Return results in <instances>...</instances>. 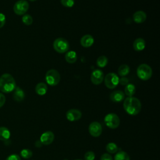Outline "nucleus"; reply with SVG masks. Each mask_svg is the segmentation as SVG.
<instances>
[{"mask_svg": "<svg viewBox=\"0 0 160 160\" xmlns=\"http://www.w3.org/2000/svg\"><path fill=\"white\" fill-rule=\"evenodd\" d=\"M108 62V59L107 57L105 56H101L98 58L96 64L98 67L104 68L107 65Z\"/></svg>", "mask_w": 160, "mask_h": 160, "instance_id": "24", "label": "nucleus"}, {"mask_svg": "<svg viewBox=\"0 0 160 160\" xmlns=\"http://www.w3.org/2000/svg\"><path fill=\"white\" fill-rule=\"evenodd\" d=\"M36 92L40 96L44 95L48 91L47 85L44 82H39L35 88Z\"/></svg>", "mask_w": 160, "mask_h": 160, "instance_id": "20", "label": "nucleus"}, {"mask_svg": "<svg viewBox=\"0 0 160 160\" xmlns=\"http://www.w3.org/2000/svg\"><path fill=\"white\" fill-rule=\"evenodd\" d=\"M66 118L69 121H76L81 119L82 116L81 112L77 109H71L66 112Z\"/></svg>", "mask_w": 160, "mask_h": 160, "instance_id": "11", "label": "nucleus"}, {"mask_svg": "<svg viewBox=\"0 0 160 160\" xmlns=\"http://www.w3.org/2000/svg\"><path fill=\"white\" fill-rule=\"evenodd\" d=\"M133 21L138 23H142L144 22L146 19V14L144 11H138L134 13L132 16Z\"/></svg>", "mask_w": 160, "mask_h": 160, "instance_id": "15", "label": "nucleus"}, {"mask_svg": "<svg viewBox=\"0 0 160 160\" xmlns=\"http://www.w3.org/2000/svg\"><path fill=\"white\" fill-rule=\"evenodd\" d=\"M119 80V78L116 74L109 72L104 78V84L108 88L114 89L118 85Z\"/></svg>", "mask_w": 160, "mask_h": 160, "instance_id": "7", "label": "nucleus"}, {"mask_svg": "<svg viewBox=\"0 0 160 160\" xmlns=\"http://www.w3.org/2000/svg\"><path fill=\"white\" fill-rule=\"evenodd\" d=\"M64 160H68V159H64Z\"/></svg>", "mask_w": 160, "mask_h": 160, "instance_id": "38", "label": "nucleus"}, {"mask_svg": "<svg viewBox=\"0 0 160 160\" xmlns=\"http://www.w3.org/2000/svg\"><path fill=\"white\" fill-rule=\"evenodd\" d=\"M21 156L24 159H29L32 157V152L29 149H23L20 152Z\"/></svg>", "mask_w": 160, "mask_h": 160, "instance_id": "26", "label": "nucleus"}, {"mask_svg": "<svg viewBox=\"0 0 160 160\" xmlns=\"http://www.w3.org/2000/svg\"><path fill=\"white\" fill-rule=\"evenodd\" d=\"M54 139V134L52 131H48L43 132L41 137L40 141L43 145H49L51 144Z\"/></svg>", "mask_w": 160, "mask_h": 160, "instance_id": "12", "label": "nucleus"}, {"mask_svg": "<svg viewBox=\"0 0 160 160\" xmlns=\"http://www.w3.org/2000/svg\"><path fill=\"white\" fill-rule=\"evenodd\" d=\"M6 22L5 15L2 13H0V28H2Z\"/></svg>", "mask_w": 160, "mask_h": 160, "instance_id": "31", "label": "nucleus"}, {"mask_svg": "<svg viewBox=\"0 0 160 160\" xmlns=\"http://www.w3.org/2000/svg\"><path fill=\"white\" fill-rule=\"evenodd\" d=\"M30 1H36V0H29Z\"/></svg>", "mask_w": 160, "mask_h": 160, "instance_id": "36", "label": "nucleus"}, {"mask_svg": "<svg viewBox=\"0 0 160 160\" xmlns=\"http://www.w3.org/2000/svg\"><path fill=\"white\" fill-rule=\"evenodd\" d=\"M53 48L56 52L59 53H64L68 51L69 49V44L66 39L59 38L54 40L53 42Z\"/></svg>", "mask_w": 160, "mask_h": 160, "instance_id": "4", "label": "nucleus"}, {"mask_svg": "<svg viewBox=\"0 0 160 160\" xmlns=\"http://www.w3.org/2000/svg\"><path fill=\"white\" fill-rule=\"evenodd\" d=\"M16 87V81L10 74L5 73L0 77V91L4 93L13 91Z\"/></svg>", "mask_w": 160, "mask_h": 160, "instance_id": "2", "label": "nucleus"}, {"mask_svg": "<svg viewBox=\"0 0 160 160\" xmlns=\"http://www.w3.org/2000/svg\"><path fill=\"white\" fill-rule=\"evenodd\" d=\"M6 160H21V158L19 155L16 154H12L9 155L6 159Z\"/></svg>", "mask_w": 160, "mask_h": 160, "instance_id": "30", "label": "nucleus"}, {"mask_svg": "<svg viewBox=\"0 0 160 160\" xmlns=\"http://www.w3.org/2000/svg\"><path fill=\"white\" fill-rule=\"evenodd\" d=\"M88 131L91 136L94 138H97L101 134L102 131V128L99 122L97 121H94L89 124Z\"/></svg>", "mask_w": 160, "mask_h": 160, "instance_id": "9", "label": "nucleus"}, {"mask_svg": "<svg viewBox=\"0 0 160 160\" xmlns=\"http://www.w3.org/2000/svg\"><path fill=\"white\" fill-rule=\"evenodd\" d=\"M125 94L122 91L117 90L112 92L109 96L110 99L114 102H119L124 99Z\"/></svg>", "mask_w": 160, "mask_h": 160, "instance_id": "13", "label": "nucleus"}, {"mask_svg": "<svg viewBox=\"0 0 160 160\" xmlns=\"http://www.w3.org/2000/svg\"><path fill=\"white\" fill-rule=\"evenodd\" d=\"M62 6L66 8H71L74 4V0H61Z\"/></svg>", "mask_w": 160, "mask_h": 160, "instance_id": "28", "label": "nucleus"}, {"mask_svg": "<svg viewBox=\"0 0 160 160\" xmlns=\"http://www.w3.org/2000/svg\"><path fill=\"white\" fill-rule=\"evenodd\" d=\"M136 92V87L132 84H128L124 88V92L128 97L132 96Z\"/></svg>", "mask_w": 160, "mask_h": 160, "instance_id": "21", "label": "nucleus"}, {"mask_svg": "<svg viewBox=\"0 0 160 160\" xmlns=\"http://www.w3.org/2000/svg\"><path fill=\"white\" fill-rule=\"evenodd\" d=\"M101 160H112V158L109 154L104 153L101 156Z\"/></svg>", "mask_w": 160, "mask_h": 160, "instance_id": "32", "label": "nucleus"}, {"mask_svg": "<svg viewBox=\"0 0 160 160\" xmlns=\"http://www.w3.org/2000/svg\"><path fill=\"white\" fill-rule=\"evenodd\" d=\"M104 121L106 126L110 129H116L120 124V119L115 113L108 114L104 117Z\"/></svg>", "mask_w": 160, "mask_h": 160, "instance_id": "5", "label": "nucleus"}, {"mask_svg": "<svg viewBox=\"0 0 160 160\" xmlns=\"http://www.w3.org/2000/svg\"><path fill=\"white\" fill-rule=\"evenodd\" d=\"M84 160H94L95 158V154L92 151H88L84 154Z\"/></svg>", "mask_w": 160, "mask_h": 160, "instance_id": "29", "label": "nucleus"}, {"mask_svg": "<svg viewBox=\"0 0 160 160\" xmlns=\"http://www.w3.org/2000/svg\"><path fill=\"white\" fill-rule=\"evenodd\" d=\"M66 61L70 64L74 63L77 60V54L74 51H67L65 54Z\"/></svg>", "mask_w": 160, "mask_h": 160, "instance_id": "19", "label": "nucleus"}, {"mask_svg": "<svg viewBox=\"0 0 160 160\" xmlns=\"http://www.w3.org/2000/svg\"><path fill=\"white\" fill-rule=\"evenodd\" d=\"M29 9V3L26 0H19L14 5L13 10L18 15L24 14Z\"/></svg>", "mask_w": 160, "mask_h": 160, "instance_id": "8", "label": "nucleus"}, {"mask_svg": "<svg viewBox=\"0 0 160 160\" xmlns=\"http://www.w3.org/2000/svg\"><path fill=\"white\" fill-rule=\"evenodd\" d=\"M45 79L46 82L52 86L57 85L61 79V76L58 71L55 69H50L47 71Z\"/></svg>", "mask_w": 160, "mask_h": 160, "instance_id": "6", "label": "nucleus"}, {"mask_svg": "<svg viewBox=\"0 0 160 160\" xmlns=\"http://www.w3.org/2000/svg\"><path fill=\"white\" fill-rule=\"evenodd\" d=\"M128 82H129L128 79L125 77H122L119 80V83H120L122 85H127L128 84Z\"/></svg>", "mask_w": 160, "mask_h": 160, "instance_id": "33", "label": "nucleus"}, {"mask_svg": "<svg viewBox=\"0 0 160 160\" xmlns=\"http://www.w3.org/2000/svg\"><path fill=\"white\" fill-rule=\"evenodd\" d=\"M104 80V74L100 69L94 70L91 74V81L96 85L100 84Z\"/></svg>", "mask_w": 160, "mask_h": 160, "instance_id": "10", "label": "nucleus"}, {"mask_svg": "<svg viewBox=\"0 0 160 160\" xmlns=\"http://www.w3.org/2000/svg\"><path fill=\"white\" fill-rule=\"evenodd\" d=\"M11 136V132L6 127H0V140L6 141L9 140Z\"/></svg>", "mask_w": 160, "mask_h": 160, "instance_id": "18", "label": "nucleus"}, {"mask_svg": "<svg viewBox=\"0 0 160 160\" xmlns=\"http://www.w3.org/2000/svg\"><path fill=\"white\" fill-rule=\"evenodd\" d=\"M130 71L129 67L126 64H122L118 68V74L122 77H124L129 74Z\"/></svg>", "mask_w": 160, "mask_h": 160, "instance_id": "23", "label": "nucleus"}, {"mask_svg": "<svg viewBox=\"0 0 160 160\" xmlns=\"http://www.w3.org/2000/svg\"><path fill=\"white\" fill-rule=\"evenodd\" d=\"M75 160H82V159H75Z\"/></svg>", "mask_w": 160, "mask_h": 160, "instance_id": "37", "label": "nucleus"}, {"mask_svg": "<svg viewBox=\"0 0 160 160\" xmlns=\"http://www.w3.org/2000/svg\"><path fill=\"white\" fill-rule=\"evenodd\" d=\"M123 108L128 114L135 116L141 111V103L140 101L135 97H128L124 101Z\"/></svg>", "mask_w": 160, "mask_h": 160, "instance_id": "1", "label": "nucleus"}, {"mask_svg": "<svg viewBox=\"0 0 160 160\" xmlns=\"http://www.w3.org/2000/svg\"><path fill=\"white\" fill-rule=\"evenodd\" d=\"M94 38L90 34H86L83 36L80 40V43L84 48H89L94 43Z\"/></svg>", "mask_w": 160, "mask_h": 160, "instance_id": "14", "label": "nucleus"}, {"mask_svg": "<svg viewBox=\"0 0 160 160\" xmlns=\"http://www.w3.org/2000/svg\"><path fill=\"white\" fill-rule=\"evenodd\" d=\"M32 18L29 14H24L22 18V22L27 26L31 25L32 23Z\"/></svg>", "mask_w": 160, "mask_h": 160, "instance_id": "27", "label": "nucleus"}, {"mask_svg": "<svg viewBox=\"0 0 160 160\" xmlns=\"http://www.w3.org/2000/svg\"><path fill=\"white\" fill-rule=\"evenodd\" d=\"M24 97L25 94L23 90L21 89L19 87H16L13 93L14 100L17 102H21L24 99Z\"/></svg>", "mask_w": 160, "mask_h": 160, "instance_id": "16", "label": "nucleus"}, {"mask_svg": "<svg viewBox=\"0 0 160 160\" xmlns=\"http://www.w3.org/2000/svg\"><path fill=\"white\" fill-rule=\"evenodd\" d=\"M5 101H6V98L4 95L2 93L0 92V108L4 106Z\"/></svg>", "mask_w": 160, "mask_h": 160, "instance_id": "34", "label": "nucleus"}, {"mask_svg": "<svg viewBox=\"0 0 160 160\" xmlns=\"http://www.w3.org/2000/svg\"><path fill=\"white\" fill-rule=\"evenodd\" d=\"M34 145H35V146L37 147V148H41V147H42V146L43 144H42V142H41L40 140H38V141H36L35 142Z\"/></svg>", "mask_w": 160, "mask_h": 160, "instance_id": "35", "label": "nucleus"}, {"mask_svg": "<svg viewBox=\"0 0 160 160\" xmlns=\"http://www.w3.org/2000/svg\"><path fill=\"white\" fill-rule=\"evenodd\" d=\"M106 149L109 153L114 154L118 151V147L114 142H109L106 146Z\"/></svg>", "mask_w": 160, "mask_h": 160, "instance_id": "25", "label": "nucleus"}, {"mask_svg": "<svg viewBox=\"0 0 160 160\" xmlns=\"http://www.w3.org/2000/svg\"><path fill=\"white\" fill-rule=\"evenodd\" d=\"M114 160H130V157L127 152L120 151L116 154Z\"/></svg>", "mask_w": 160, "mask_h": 160, "instance_id": "22", "label": "nucleus"}, {"mask_svg": "<svg viewBox=\"0 0 160 160\" xmlns=\"http://www.w3.org/2000/svg\"><path fill=\"white\" fill-rule=\"evenodd\" d=\"M152 73L151 68L146 64L139 65L137 69V75L138 78L143 81L149 79L152 76Z\"/></svg>", "mask_w": 160, "mask_h": 160, "instance_id": "3", "label": "nucleus"}, {"mask_svg": "<svg viewBox=\"0 0 160 160\" xmlns=\"http://www.w3.org/2000/svg\"><path fill=\"white\" fill-rule=\"evenodd\" d=\"M146 46V42L142 38H138L136 39L133 43V48L136 51H142Z\"/></svg>", "mask_w": 160, "mask_h": 160, "instance_id": "17", "label": "nucleus"}]
</instances>
